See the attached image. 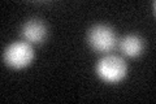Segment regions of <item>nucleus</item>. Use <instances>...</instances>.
Segmentation results:
<instances>
[{"label":"nucleus","mask_w":156,"mask_h":104,"mask_svg":"<svg viewBox=\"0 0 156 104\" xmlns=\"http://www.w3.org/2000/svg\"><path fill=\"white\" fill-rule=\"evenodd\" d=\"M21 34L23 39H25V42L30 44H41L46 41L48 30L46 23L43 21L37 18H31L22 25Z\"/></svg>","instance_id":"obj_4"},{"label":"nucleus","mask_w":156,"mask_h":104,"mask_svg":"<svg viewBox=\"0 0 156 104\" xmlns=\"http://www.w3.org/2000/svg\"><path fill=\"white\" fill-rule=\"evenodd\" d=\"M34 49L27 42H13L4 49V63L13 69H23L34 60Z\"/></svg>","instance_id":"obj_3"},{"label":"nucleus","mask_w":156,"mask_h":104,"mask_svg":"<svg viewBox=\"0 0 156 104\" xmlns=\"http://www.w3.org/2000/svg\"><path fill=\"white\" fill-rule=\"evenodd\" d=\"M146 47L144 39L138 34H126L119 41L120 52L126 57H138Z\"/></svg>","instance_id":"obj_5"},{"label":"nucleus","mask_w":156,"mask_h":104,"mask_svg":"<svg viewBox=\"0 0 156 104\" xmlns=\"http://www.w3.org/2000/svg\"><path fill=\"white\" fill-rule=\"evenodd\" d=\"M96 74L107 83H119L128 74V64L121 56L105 55L96 63Z\"/></svg>","instance_id":"obj_1"},{"label":"nucleus","mask_w":156,"mask_h":104,"mask_svg":"<svg viewBox=\"0 0 156 104\" xmlns=\"http://www.w3.org/2000/svg\"><path fill=\"white\" fill-rule=\"evenodd\" d=\"M87 43L95 52H111L117 44L116 33L108 25H94L92 27H90L89 33H87Z\"/></svg>","instance_id":"obj_2"}]
</instances>
